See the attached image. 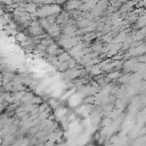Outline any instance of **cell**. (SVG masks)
I'll return each mask as SVG.
<instances>
[{
  "instance_id": "1",
  "label": "cell",
  "mask_w": 146,
  "mask_h": 146,
  "mask_svg": "<svg viewBox=\"0 0 146 146\" xmlns=\"http://www.w3.org/2000/svg\"><path fill=\"white\" fill-rule=\"evenodd\" d=\"M1 83H2V75L0 74V84H1Z\"/></svg>"
}]
</instances>
